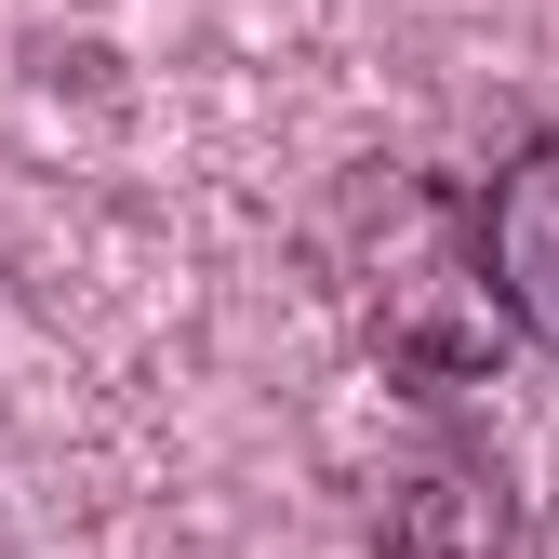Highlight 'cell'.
Segmentation results:
<instances>
[{"mask_svg": "<svg viewBox=\"0 0 559 559\" xmlns=\"http://www.w3.org/2000/svg\"><path fill=\"white\" fill-rule=\"evenodd\" d=\"M386 559H507V466L427 453L386 493Z\"/></svg>", "mask_w": 559, "mask_h": 559, "instance_id": "2", "label": "cell"}, {"mask_svg": "<svg viewBox=\"0 0 559 559\" xmlns=\"http://www.w3.org/2000/svg\"><path fill=\"white\" fill-rule=\"evenodd\" d=\"M479 266H493V307L559 360V133H533L493 174V200H479Z\"/></svg>", "mask_w": 559, "mask_h": 559, "instance_id": "1", "label": "cell"}]
</instances>
